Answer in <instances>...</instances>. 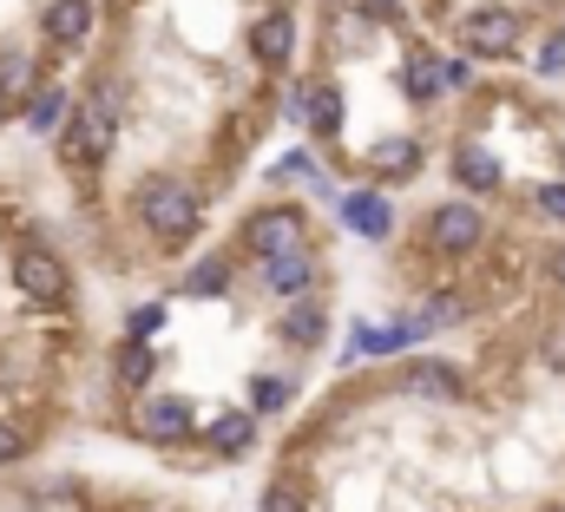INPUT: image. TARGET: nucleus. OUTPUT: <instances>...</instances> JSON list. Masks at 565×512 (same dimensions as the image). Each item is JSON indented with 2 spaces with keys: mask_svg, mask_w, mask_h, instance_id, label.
Instances as JSON below:
<instances>
[{
  "mask_svg": "<svg viewBox=\"0 0 565 512\" xmlns=\"http://www.w3.org/2000/svg\"><path fill=\"white\" fill-rule=\"evenodd\" d=\"M132 217L145 224L151 244L184 250L204 231V191L191 178H178V171H151V178H139V191H132Z\"/></svg>",
  "mask_w": 565,
  "mask_h": 512,
  "instance_id": "f257e3e1",
  "label": "nucleus"
},
{
  "mask_svg": "<svg viewBox=\"0 0 565 512\" xmlns=\"http://www.w3.org/2000/svg\"><path fill=\"white\" fill-rule=\"evenodd\" d=\"M53 151H60L66 178H99V164L113 158V126L93 119L79 99H66V113H60V126H53Z\"/></svg>",
  "mask_w": 565,
  "mask_h": 512,
  "instance_id": "f03ea898",
  "label": "nucleus"
},
{
  "mask_svg": "<svg viewBox=\"0 0 565 512\" xmlns=\"http://www.w3.org/2000/svg\"><path fill=\"white\" fill-rule=\"evenodd\" d=\"M7 276H13V289H20L26 302H40V309H53V302L73 296V269H66V256L46 250V244H20L13 263H7Z\"/></svg>",
  "mask_w": 565,
  "mask_h": 512,
  "instance_id": "7ed1b4c3",
  "label": "nucleus"
},
{
  "mask_svg": "<svg viewBox=\"0 0 565 512\" xmlns=\"http://www.w3.org/2000/svg\"><path fill=\"white\" fill-rule=\"evenodd\" d=\"M126 427L139 440H151V447H184L198 434V407L184 394H139L132 414H126Z\"/></svg>",
  "mask_w": 565,
  "mask_h": 512,
  "instance_id": "20e7f679",
  "label": "nucleus"
},
{
  "mask_svg": "<svg viewBox=\"0 0 565 512\" xmlns=\"http://www.w3.org/2000/svg\"><path fill=\"white\" fill-rule=\"evenodd\" d=\"M422 237L440 256H473L487 244V211H480L473 198H447V204H434L422 217Z\"/></svg>",
  "mask_w": 565,
  "mask_h": 512,
  "instance_id": "39448f33",
  "label": "nucleus"
},
{
  "mask_svg": "<svg viewBox=\"0 0 565 512\" xmlns=\"http://www.w3.org/2000/svg\"><path fill=\"white\" fill-rule=\"evenodd\" d=\"M289 244H309V224H302L296 204H257L237 224V250L244 256H270V250H289Z\"/></svg>",
  "mask_w": 565,
  "mask_h": 512,
  "instance_id": "423d86ee",
  "label": "nucleus"
},
{
  "mask_svg": "<svg viewBox=\"0 0 565 512\" xmlns=\"http://www.w3.org/2000/svg\"><path fill=\"white\" fill-rule=\"evenodd\" d=\"M257 282H264V296L296 302V296H309V289L322 282V263H316V250H309V244H289V250L257 256Z\"/></svg>",
  "mask_w": 565,
  "mask_h": 512,
  "instance_id": "0eeeda50",
  "label": "nucleus"
},
{
  "mask_svg": "<svg viewBox=\"0 0 565 512\" xmlns=\"http://www.w3.org/2000/svg\"><path fill=\"white\" fill-rule=\"evenodd\" d=\"M454 33H460V46H467V53H480V60H487V53H493V60H513V53L526 46V40H520V13H513V7H480V13H467Z\"/></svg>",
  "mask_w": 565,
  "mask_h": 512,
  "instance_id": "6e6552de",
  "label": "nucleus"
},
{
  "mask_svg": "<svg viewBox=\"0 0 565 512\" xmlns=\"http://www.w3.org/2000/svg\"><path fill=\"white\" fill-rule=\"evenodd\" d=\"M395 394H427V401H467V375L447 355H415L395 369Z\"/></svg>",
  "mask_w": 565,
  "mask_h": 512,
  "instance_id": "1a4fd4ad",
  "label": "nucleus"
},
{
  "mask_svg": "<svg viewBox=\"0 0 565 512\" xmlns=\"http://www.w3.org/2000/svg\"><path fill=\"white\" fill-rule=\"evenodd\" d=\"M93 20H99L93 0H53V7L40 13V33H46L53 53H79V46L93 40Z\"/></svg>",
  "mask_w": 565,
  "mask_h": 512,
  "instance_id": "9d476101",
  "label": "nucleus"
},
{
  "mask_svg": "<svg viewBox=\"0 0 565 512\" xmlns=\"http://www.w3.org/2000/svg\"><path fill=\"white\" fill-rule=\"evenodd\" d=\"M250 53H257L264 73H282V66H289V53H296V13H289V7H264V13H257Z\"/></svg>",
  "mask_w": 565,
  "mask_h": 512,
  "instance_id": "9b49d317",
  "label": "nucleus"
},
{
  "mask_svg": "<svg viewBox=\"0 0 565 512\" xmlns=\"http://www.w3.org/2000/svg\"><path fill=\"white\" fill-rule=\"evenodd\" d=\"M454 184H460L467 198H500L507 178H500V158H493L480 138H460V145H454Z\"/></svg>",
  "mask_w": 565,
  "mask_h": 512,
  "instance_id": "f8f14e48",
  "label": "nucleus"
},
{
  "mask_svg": "<svg viewBox=\"0 0 565 512\" xmlns=\"http://www.w3.org/2000/svg\"><path fill=\"white\" fill-rule=\"evenodd\" d=\"M322 329H329V316H322V296L309 289V296H296V302H282V316H277V342L282 349H316L322 342Z\"/></svg>",
  "mask_w": 565,
  "mask_h": 512,
  "instance_id": "ddd939ff",
  "label": "nucleus"
},
{
  "mask_svg": "<svg viewBox=\"0 0 565 512\" xmlns=\"http://www.w3.org/2000/svg\"><path fill=\"white\" fill-rule=\"evenodd\" d=\"M342 224L362 231V237H375V244H388V231H395L388 191H349V198H342Z\"/></svg>",
  "mask_w": 565,
  "mask_h": 512,
  "instance_id": "4468645a",
  "label": "nucleus"
},
{
  "mask_svg": "<svg viewBox=\"0 0 565 512\" xmlns=\"http://www.w3.org/2000/svg\"><path fill=\"white\" fill-rule=\"evenodd\" d=\"M204 440H211L217 460H244V454L257 447V414H250V407H224V414L204 427Z\"/></svg>",
  "mask_w": 565,
  "mask_h": 512,
  "instance_id": "2eb2a0df",
  "label": "nucleus"
},
{
  "mask_svg": "<svg viewBox=\"0 0 565 512\" xmlns=\"http://www.w3.org/2000/svg\"><path fill=\"white\" fill-rule=\"evenodd\" d=\"M231 250H211V256H198L184 276H178V296H191V302H211V296H231Z\"/></svg>",
  "mask_w": 565,
  "mask_h": 512,
  "instance_id": "dca6fc26",
  "label": "nucleus"
},
{
  "mask_svg": "<svg viewBox=\"0 0 565 512\" xmlns=\"http://www.w3.org/2000/svg\"><path fill=\"white\" fill-rule=\"evenodd\" d=\"M151 375H158V349H151L145 335H126V342L113 349V382L126 387V394H145Z\"/></svg>",
  "mask_w": 565,
  "mask_h": 512,
  "instance_id": "f3484780",
  "label": "nucleus"
},
{
  "mask_svg": "<svg viewBox=\"0 0 565 512\" xmlns=\"http://www.w3.org/2000/svg\"><path fill=\"white\" fill-rule=\"evenodd\" d=\"M33 93H40V60L20 53V46H0V99L13 106V99H33Z\"/></svg>",
  "mask_w": 565,
  "mask_h": 512,
  "instance_id": "a211bd4d",
  "label": "nucleus"
},
{
  "mask_svg": "<svg viewBox=\"0 0 565 512\" xmlns=\"http://www.w3.org/2000/svg\"><path fill=\"white\" fill-rule=\"evenodd\" d=\"M402 86H408V99H422V106L440 99V53H434V46H408V60H402Z\"/></svg>",
  "mask_w": 565,
  "mask_h": 512,
  "instance_id": "6ab92c4d",
  "label": "nucleus"
},
{
  "mask_svg": "<svg viewBox=\"0 0 565 512\" xmlns=\"http://www.w3.org/2000/svg\"><path fill=\"white\" fill-rule=\"evenodd\" d=\"M302 126L316 131V145H335V131H342V93L335 86H309V113H302Z\"/></svg>",
  "mask_w": 565,
  "mask_h": 512,
  "instance_id": "aec40b11",
  "label": "nucleus"
},
{
  "mask_svg": "<svg viewBox=\"0 0 565 512\" xmlns=\"http://www.w3.org/2000/svg\"><path fill=\"white\" fill-rule=\"evenodd\" d=\"M422 316H408V322H388V329H362L355 335V355H395V349H408V342H422Z\"/></svg>",
  "mask_w": 565,
  "mask_h": 512,
  "instance_id": "412c9836",
  "label": "nucleus"
},
{
  "mask_svg": "<svg viewBox=\"0 0 565 512\" xmlns=\"http://www.w3.org/2000/svg\"><path fill=\"white\" fill-rule=\"evenodd\" d=\"M375 171H382V178H415V171H422V145H415V138H388V145L375 151Z\"/></svg>",
  "mask_w": 565,
  "mask_h": 512,
  "instance_id": "4be33fe9",
  "label": "nucleus"
},
{
  "mask_svg": "<svg viewBox=\"0 0 565 512\" xmlns=\"http://www.w3.org/2000/svg\"><path fill=\"white\" fill-rule=\"evenodd\" d=\"M66 99H73V93H66L60 79H40V93H33V113H26V119H33V131H53V126H60Z\"/></svg>",
  "mask_w": 565,
  "mask_h": 512,
  "instance_id": "5701e85b",
  "label": "nucleus"
},
{
  "mask_svg": "<svg viewBox=\"0 0 565 512\" xmlns=\"http://www.w3.org/2000/svg\"><path fill=\"white\" fill-rule=\"evenodd\" d=\"M250 394H257V407H250V414H282V407H289V394H296V382L257 375V382H250Z\"/></svg>",
  "mask_w": 565,
  "mask_h": 512,
  "instance_id": "b1692460",
  "label": "nucleus"
},
{
  "mask_svg": "<svg viewBox=\"0 0 565 512\" xmlns=\"http://www.w3.org/2000/svg\"><path fill=\"white\" fill-rule=\"evenodd\" d=\"M349 7H362L369 26H408V0H349Z\"/></svg>",
  "mask_w": 565,
  "mask_h": 512,
  "instance_id": "393cba45",
  "label": "nucleus"
},
{
  "mask_svg": "<svg viewBox=\"0 0 565 512\" xmlns=\"http://www.w3.org/2000/svg\"><path fill=\"white\" fill-rule=\"evenodd\" d=\"M533 66H540V73H565V26H553V33L540 40V53H533Z\"/></svg>",
  "mask_w": 565,
  "mask_h": 512,
  "instance_id": "a878e982",
  "label": "nucleus"
},
{
  "mask_svg": "<svg viewBox=\"0 0 565 512\" xmlns=\"http://www.w3.org/2000/svg\"><path fill=\"white\" fill-rule=\"evenodd\" d=\"M533 211H540L546 224H565V178H559V184H540V191H533Z\"/></svg>",
  "mask_w": 565,
  "mask_h": 512,
  "instance_id": "bb28decb",
  "label": "nucleus"
},
{
  "mask_svg": "<svg viewBox=\"0 0 565 512\" xmlns=\"http://www.w3.org/2000/svg\"><path fill=\"white\" fill-rule=\"evenodd\" d=\"M296 178H316V164H309L302 151H289V158H277V164H270V184H296Z\"/></svg>",
  "mask_w": 565,
  "mask_h": 512,
  "instance_id": "cd10ccee",
  "label": "nucleus"
},
{
  "mask_svg": "<svg viewBox=\"0 0 565 512\" xmlns=\"http://www.w3.org/2000/svg\"><path fill=\"white\" fill-rule=\"evenodd\" d=\"M264 512H309V506H302V493H296L289 480H270V493H264Z\"/></svg>",
  "mask_w": 565,
  "mask_h": 512,
  "instance_id": "c85d7f7f",
  "label": "nucleus"
},
{
  "mask_svg": "<svg viewBox=\"0 0 565 512\" xmlns=\"http://www.w3.org/2000/svg\"><path fill=\"white\" fill-rule=\"evenodd\" d=\"M13 460H26V434L13 420H0V467H13Z\"/></svg>",
  "mask_w": 565,
  "mask_h": 512,
  "instance_id": "c756f323",
  "label": "nucleus"
},
{
  "mask_svg": "<svg viewBox=\"0 0 565 512\" xmlns=\"http://www.w3.org/2000/svg\"><path fill=\"white\" fill-rule=\"evenodd\" d=\"M540 276H546V289H559L565 296V244H553V250L540 256Z\"/></svg>",
  "mask_w": 565,
  "mask_h": 512,
  "instance_id": "7c9ffc66",
  "label": "nucleus"
},
{
  "mask_svg": "<svg viewBox=\"0 0 565 512\" xmlns=\"http://www.w3.org/2000/svg\"><path fill=\"white\" fill-rule=\"evenodd\" d=\"M467 79H473L467 60H440V93H467Z\"/></svg>",
  "mask_w": 565,
  "mask_h": 512,
  "instance_id": "2f4dec72",
  "label": "nucleus"
},
{
  "mask_svg": "<svg viewBox=\"0 0 565 512\" xmlns=\"http://www.w3.org/2000/svg\"><path fill=\"white\" fill-rule=\"evenodd\" d=\"M309 86H316V79H296V86L282 93V119H296V126H302V113H309Z\"/></svg>",
  "mask_w": 565,
  "mask_h": 512,
  "instance_id": "473e14b6",
  "label": "nucleus"
},
{
  "mask_svg": "<svg viewBox=\"0 0 565 512\" xmlns=\"http://www.w3.org/2000/svg\"><path fill=\"white\" fill-rule=\"evenodd\" d=\"M540 362H546L553 375H565V329H553V335L540 342Z\"/></svg>",
  "mask_w": 565,
  "mask_h": 512,
  "instance_id": "72a5a7b5",
  "label": "nucleus"
},
{
  "mask_svg": "<svg viewBox=\"0 0 565 512\" xmlns=\"http://www.w3.org/2000/svg\"><path fill=\"white\" fill-rule=\"evenodd\" d=\"M158 322H164V309H158V302H145L139 316H132V335H151Z\"/></svg>",
  "mask_w": 565,
  "mask_h": 512,
  "instance_id": "f704fd0d",
  "label": "nucleus"
},
{
  "mask_svg": "<svg viewBox=\"0 0 565 512\" xmlns=\"http://www.w3.org/2000/svg\"><path fill=\"white\" fill-rule=\"evenodd\" d=\"M322 7H349V0H322Z\"/></svg>",
  "mask_w": 565,
  "mask_h": 512,
  "instance_id": "c9c22d12",
  "label": "nucleus"
},
{
  "mask_svg": "<svg viewBox=\"0 0 565 512\" xmlns=\"http://www.w3.org/2000/svg\"><path fill=\"white\" fill-rule=\"evenodd\" d=\"M0 126H7V99H0Z\"/></svg>",
  "mask_w": 565,
  "mask_h": 512,
  "instance_id": "e433bc0d",
  "label": "nucleus"
},
{
  "mask_svg": "<svg viewBox=\"0 0 565 512\" xmlns=\"http://www.w3.org/2000/svg\"><path fill=\"white\" fill-rule=\"evenodd\" d=\"M546 512H565V506H546Z\"/></svg>",
  "mask_w": 565,
  "mask_h": 512,
  "instance_id": "4c0bfd02",
  "label": "nucleus"
}]
</instances>
